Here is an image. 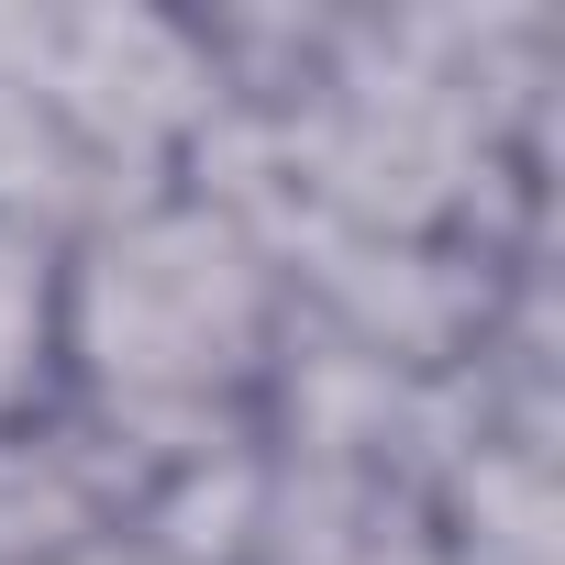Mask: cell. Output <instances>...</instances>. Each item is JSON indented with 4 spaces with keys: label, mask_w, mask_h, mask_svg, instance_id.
<instances>
[{
    "label": "cell",
    "mask_w": 565,
    "mask_h": 565,
    "mask_svg": "<svg viewBox=\"0 0 565 565\" xmlns=\"http://www.w3.org/2000/svg\"><path fill=\"white\" fill-rule=\"evenodd\" d=\"M56 300H67V233L0 211V433L56 422Z\"/></svg>",
    "instance_id": "7a4b0ae2"
},
{
    "label": "cell",
    "mask_w": 565,
    "mask_h": 565,
    "mask_svg": "<svg viewBox=\"0 0 565 565\" xmlns=\"http://www.w3.org/2000/svg\"><path fill=\"white\" fill-rule=\"evenodd\" d=\"M300 277L277 222L222 178H167L67 233L56 422L134 488V510L233 477L289 388Z\"/></svg>",
    "instance_id": "6da1fadb"
},
{
    "label": "cell",
    "mask_w": 565,
    "mask_h": 565,
    "mask_svg": "<svg viewBox=\"0 0 565 565\" xmlns=\"http://www.w3.org/2000/svg\"><path fill=\"white\" fill-rule=\"evenodd\" d=\"M12 565H211L189 532H167L156 510H111V521H89V532H67V543H34V554H12Z\"/></svg>",
    "instance_id": "3957f363"
}]
</instances>
